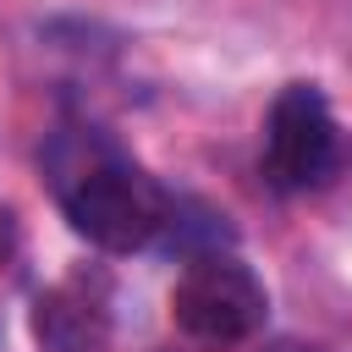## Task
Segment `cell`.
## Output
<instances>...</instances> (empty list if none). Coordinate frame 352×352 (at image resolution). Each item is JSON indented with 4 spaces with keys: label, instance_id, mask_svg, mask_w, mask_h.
<instances>
[{
    "label": "cell",
    "instance_id": "6da1fadb",
    "mask_svg": "<svg viewBox=\"0 0 352 352\" xmlns=\"http://www.w3.org/2000/svg\"><path fill=\"white\" fill-rule=\"evenodd\" d=\"M50 170H55V192L60 209L72 220L77 236H88L104 253H132L148 248L170 220V198L165 187L138 170L126 154H116L104 138H66L50 148Z\"/></svg>",
    "mask_w": 352,
    "mask_h": 352
},
{
    "label": "cell",
    "instance_id": "7a4b0ae2",
    "mask_svg": "<svg viewBox=\"0 0 352 352\" xmlns=\"http://www.w3.org/2000/svg\"><path fill=\"white\" fill-rule=\"evenodd\" d=\"M264 319H270L264 280L226 253L192 258L170 286V324L198 346H236Z\"/></svg>",
    "mask_w": 352,
    "mask_h": 352
},
{
    "label": "cell",
    "instance_id": "3957f363",
    "mask_svg": "<svg viewBox=\"0 0 352 352\" xmlns=\"http://www.w3.org/2000/svg\"><path fill=\"white\" fill-rule=\"evenodd\" d=\"M341 160L346 148L324 94L314 82H286L264 126V176L280 192H308V187H324L341 170Z\"/></svg>",
    "mask_w": 352,
    "mask_h": 352
},
{
    "label": "cell",
    "instance_id": "277c9868",
    "mask_svg": "<svg viewBox=\"0 0 352 352\" xmlns=\"http://www.w3.org/2000/svg\"><path fill=\"white\" fill-rule=\"evenodd\" d=\"M110 319V280L99 270H77L33 302V336L44 352H104Z\"/></svg>",
    "mask_w": 352,
    "mask_h": 352
}]
</instances>
